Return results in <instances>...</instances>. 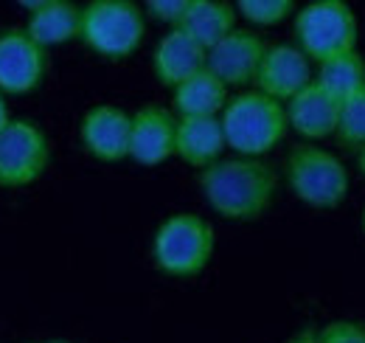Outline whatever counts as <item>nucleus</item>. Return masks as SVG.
<instances>
[{"label": "nucleus", "instance_id": "f257e3e1", "mask_svg": "<svg viewBox=\"0 0 365 343\" xmlns=\"http://www.w3.org/2000/svg\"><path fill=\"white\" fill-rule=\"evenodd\" d=\"M200 192L214 214L230 222H256L270 212L278 172L262 158H222L197 174Z\"/></svg>", "mask_w": 365, "mask_h": 343}, {"label": "nucleus", "instance_id": "f03ea898", "mask_svg": "<svg viewBox=\"0 0 365 343\" xmlns=\"http://www.w3.org/2000/svg\"><path fill=\"white\" fill-rule=\"evenodd\" d=\"M220 119L228 138V149H233L239 158H264L289 132L284 104L259 90H242L230 96Z\"/></svg>", "mask_w": 365, "mask_h": 343}, {"label": "nucleus", "instance_id": "7ed1b4c3", "mask_svg": "<svg viewBox=\"0 0 365 343\" xmlns=\"http://www.w3.org/2000/svg\"><path fill=\"white\" fill-rule=\"evenodd\" d=\"M217 251L214 225L202 214L166 217L152 237V262L160 273L172 279H194L200 276Z\"/></svg>", "mask_w": 365, "mask_h": 343}, {"label": "nucleus", "instance_id": "20e7f679", "mask_svg": "<svg viewBox=\"0 0 365 343\" xmlns=\"http://www.w3.org/2000/svg\"><path fill=\"white\" fill-rule=\"evenodd\" d=\"M284 180L292 197L309 209H337L349 197L346 164L320 144H295L284 158Z\"/></svg>", "mask_w": 365, "mask_h": 343}, {"label": "nucleus", "instance_id": "39448f33", "mask_svg": "<svg viewBox=\"0 0 365 343\" xmlns=\"http://www.w3.org/2000/svg\"><path fill=\"white\" fill-rule=\"evenodd\" d=\"M146 37V11L133 0H91L82 6V45L101 59H130Z\"/></svg>", "mask_w": 365, "mask_h": 343}, {"label": "nucleus", "instance_id": "423d86ee", "mask_svg": "<svg viewBox=\"0 0 365 343\" xmlns=\"http://www.w3.org/2000/svg\"><path fill=\"white\" fill-rule=\"evenodd\" d=\"M295 45L309 62L357 51V14L346 0H312L295 14Z\"/></svg>", "mask_w": 365, "mask_h": 343}, {"label": "nucleus", "instance_id": "0eeeda50", "mask_svg": "<svg viewBox=\"0 0 365 343\" xmlns=\"http://www.w3.org/2000/svg\"><path fill=\"white\" fill-rule=\"evenodd\" d=\"M51 166V141L31 119H11L0 132V189H29Z\"/></svg>", "mask_w": 365, "mask_h": 343}, {"label": "nucleus", "instance_id": "6e6552de", "mask_svg": "<svg viewBox=\"0 0 365 343\" xmlns=\"http://www.w3.org/2000/svg\"><path fill=\"white\" fill-rule=\"evenodd\" d=\"M48 74V51L23 29H0V93L29 96L40 90Z\"/></svg>", "mask_w": 365, "mask_h": 343}, {"label": "nucleus", "instance_id": "1a4fd4ad", "mask_svg": "<svg viewBox=\"0 0 365 343\" xmlns=\"http://www.w3.org/2000/svg\"><path fill=\"white\" fill-rule=\"evenodd\" d=\"M133 113L118 104H96L79 121L82 149L98 164H121L130 158Z\"/></svg>", "mask_w": 365, "mask_h": 343}, {"label": "nucleus", "instance_id": "9d476101", "mask_svg": "<svg viewBox=\"0 0 365 343\" xmlns=\"http://www.w3.org/2000/svg\"><path fill=\"white\" fill-rule=\"evenodd\" d=\"M267 48L270 45L264 43V37L256 34L253 29H236L208 51V71L220 76L228 87L242 90L256 82Z\"/></svg>", "mask_w": 365, "mask_h": 343}, {"label": "nucleus", "instance_id": "9b49d317", "mask_svg": "<svg viewBox=\"0 0 365 343\" xmlns=\"http://www.w3.org/2000/svg\"><path fill=\"white\" fill-rule=\"evenodd\" d=\"M178 116L163 104H143L133 113L130 158L140 166H160L175 158Z\"/></svg>", "mask_w": 365, "mask_h": 343}, {"label": "nucleus", "instance_id": "f8f14e48", "mask_svg": "<svg viewBox=\"0 0 365 343\" xmlns=\"http://www.w3.org/2000/svg\"><path fill=\"white\" fill-rule=\"evenodd\" d=\"M312 82V62L298 45H270L256 74L253 90L270 96L278 104H287Z\"/></svg>", "mask_w": 365, "mask_h": 343}, {"label": "nucleus", "instance_id": "ddd939ff", "mask_svg": "<svg viewBox=\"0 0 365 343\" xmlns=\"http://www.w3.org/2000/svg\"><path fill=\"white\" fill-rule=\"evenodd\" d=\"M20 6L29 9L23 31L46 51L82 37V6L73 0H23Z\"/></svg>", "mask_w": 365, "mask_h": 343}, {"label": "nucleus", "instance_id": "4468645a", "mask_svg": "<svg viewBox=\"0 0 365 343\" xmlns=\"http://www.w3.org/2000/svg\"><path fill=\"white\" fill-rule=\"evenodd\" d=\"M208 68V51L182 29H169L152 51V74L163 87L175 90L194 74Z\"/></svg>", "mask_w": 365, "mask_h": 343}, {"label": "nucleus", "instance_id": "2eb2a0df", "mask_svg": "<svg viewBox=\"0 0 365 343\" xmlns=\"http://www.w3.org/2000/svg\"><path fill=\"white\" fill-rule=\"evenodd\" d=\"M289 129H295L307 144H318L323 138L337 132L340 121V99L326 93L318 82L304 87L295 99L284 104Z\"/></svg>", "mask_w": 365, "mask_h": 343}, {"label": "nucleus", "instance_id": "dca6fc26", "mask_svg": "<svg viewBox=\"0 0 365 343\" xmlns=\"http://www.w3.org/2000/svg\"><path fill=\"white\" fill-rule=\"evenodd\" d=\"M228 149V138L222 129V119H178V146L175 158L188 164L191 169H208L222 161Z\"/></svg>", "mask_w": 365, "mask_h": 343}, {"label": "nucleus", "instance_id": "f3484780", "mask_svg": "<svg viewBox=\"0 0 365 343\" xmlns=\"http://www.w3.org/2000/svg\"><path fill=\"white\" fill-rule=\"evenodd\" d=\"M230 101V87L208 68L172 90V110L178 119H220Z\"/></svg>", "mask_w": 365, "mask_h": 343}, {"label": "nucleus", "instance_id": "a211bd4d", "mask_svg": "<svg viewBox=\"0 0 365 343\" xmlns=\"http://www.w3.org/2000/svg\"><path fill=\"white\" fill-rule=\"evenodd\" d=\"M236 3L228 0H191L188 11L182 17L180 29L194 37L205 51H211L217 43H222L230 31H236Z\"/></svg>", "mask_w": 365, "mask_h": 343}, {"label": "nucleus", "instance_id": "6ab92c4d", "mask_svg": "<svg viewBox=\"0 0 365 343\" xmlns=\"http://www.w3.org/2000/svg\"><path fill=\"white\" fill-rule=\"evenodd\" d=\"M326 93H331L334 99H349L351 93L363 90L365 87V59L360 56V51L334 56L329 62L318 65V76H315Z\"/></svg>", "mask_w": 365, "mask_h": 343}, {"label": "nucleus", "instance_id": "aec40b11", "mask_svg": "<svg viewBox=\"0 0 365 343\" xmlns=\"http://www.w3.org/2000/svg\"><path fill=\"white\" fill-rule=\"evenodd\" d=\"M343 149L360 152L365 146V87L340 101V121L334 132Z\"/></svg>", "mask_w": 365, "mask_h": 343}, {"label": "nucleus", "instance_id": "412c9836", "mask_svg": "<svg viewBox=\"0 0 365 343\" xmlns=\"http://www.w3.org/2000/svg\"><path fill=\"white\" fill-rule=\"evenodd\" d=\"M236 11L247 23L267 29V26H278L287 17L298 14V6L292 0H239L236 3Z\"/></svg>", "mask_w": 365, "mask_h": 343}, {"label": "nucleus", "instance_id": "4be33fe9", "mask_svg": "<svg viewBox=\"0 0 365 343\" xmlns=\"http://www.w3.org/2000/svg\"><path fill=\"white\" fill-rule=\"evenodd\" d=\"M318 343H365V324L360 321H329L318 329Z\"/></svg>", "mask_w": 365, "mask_h": 343}, {"label": "nucleus", "instance_id": "5701e85b", "mask_svg": "<svg viewBox=\"0 0 365 343\" xmlns=\"http://www.w3.org/2000/svg\"><path fill=\"white\" fill-rule=\"evenodd\" d=\"M188 3L191 0H146L143 11H146V17H152L158 23H166L169 29H180L182 17L188 11Z\"/></svg>", "mask_w": 365, "mask_h": 343}, {"label": "nucleus", "instance_id": "b1692460", "mask_svg": "<svg viewBox=\"0 0 365 343\" xmlns=\"http://www.w3.org/2000/svg\"><path fill=\"white\" fill-rule=\"evenodd\" d=\"M284 343H318V329H312V327H307V329H301V332H295L292 338H287Z\"/></svg>", "mask_w": 365, "mask_h": 343}, {"label": "nucleus", "instance_id": "393cba45", "mask_svg": "<svg viewBox=\"0 0 365 343\" xmlns=\"http://www.w3.org/2000/svg\"><path fill=\"white\" fill-rule=\"evenodd\" d=\"M11 124V113H9V101H6V96L0 93V132Z\"/></svg>", "mask_w": 365, "mask_h": 343}, {"label": "nucleus", "instance_id": "a878e982", "mask_svg": "<svg viewBox=\"0 0 365 343\" xmlns=\"http://www.w3.org/2000/svg\"><path fill=\"white\" fill-rule=\"evenodd\" d=\"M357 169H360V174L365 177V146L357 152Z\"/></svg>", "mask_w": 365, "mask_h": 343}, {"label": "nucleus", "instance_id": "bb28decb", "mask_svg": "<svg viewBox=\"0 0 365 343\" xmlns=\"http://www.w3.org/2000/svg\"><path fill=\"white\" fill-rule=\"evenodd\" d=\"M40 343H71V341H40Z\"/></svg>", "mask_w": 365, "mask_h": 343}, {"label": "nucleus", "instance_id": "cd10ccee", "mask_svg": "<svg viewBox=\"0 0 365 343\" xmlns=\"http://www.w3.org/2000/svg\"><path fill=\"white\" fill-rule=\"evenodd\" d=\"M363 234H365V209H363Z\"/></svg>", "mask_w": 365, "mask_h": 343}]
</instances>
